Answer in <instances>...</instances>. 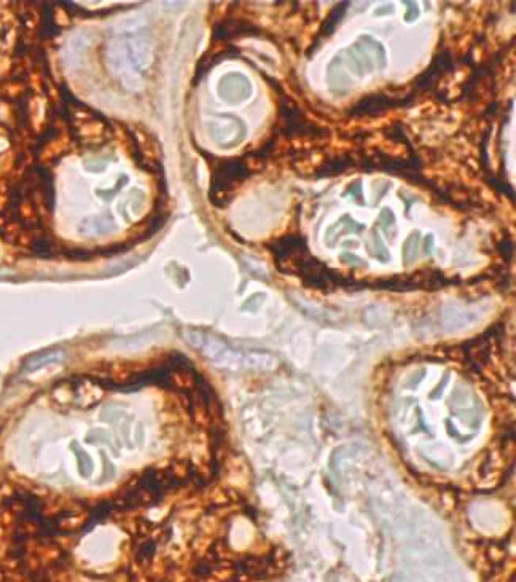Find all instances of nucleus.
Masks as SVG:
<instances>
[{
	"label": "nucleus",
	"mask_w": 516,
	"mask_h": 582,
	"mask_svg": "<svg viewBox=\"0 0 516 582\" xmlns=\"http://www.w3.org/2000/svg\"><path fill=\"white\" fill-rule=\"evenodd\" d=\"M249 176V168L242 159H224L217 164L212 179V190H210L212 203L219 204V200L228 198L231 190Z\"/></svg>",
	"instance_id": "obj_1"
},
{
	"label": "nucleus",
	"mask_w": 516,
	"mask_h": 582,
	"mask_svg": "<svg viewBox=\"0 0 516 582\" xmlns=\"http://www.w3.org/2000/svg\"><path fill=\"white\" fill-rule=\"evenodd\" d=\"M279 113L282 133L287 137H322V135H327L322 128L306 120L300 109L284 95L279 97Z\"/></svg>",
	"instance_id": "obj_2"
},
{
	"label": "nucleus",
	"mask_w": 516,
	"mask_h": 582,
	"mask_svg": "<svg viewBox=\"0 0 516 582\" xmlns=\"http://www.w3.org/2000/svg\"><path fill=\"white\" fill-rule=\"evenodd\" d=\"M59 386L54 389V399L61 404H69L72 407H79V409H90L96 405L102 398V389L96 383H91L90 380L75 381L72 385Z\"/></svg>",
	"instance_id": "obj_3"
},
{
	"label": "nucleus",
	"mask_w": 516,
	"mask_h": 582,
	"mask_svg": "<svg viewBox=\"0 0 516 582\" xmlns=\"http://www.w3.org/2000/svg\"><path fill=\"white\" fill-rule=\"evenodd\" d=\"M411 101H413V95L406 96L405 99H401V101H397L395 97H387V96H381V95L365 96L364 99H360L357 104L353 107V110H350V115H353V117L379 115V113L389 110V109H392V107L408 106Z\"/></svg>",
	"instance_id": "obj_4"
},
{
	"label": "nucleus",
	"mask_w": 516,
	"mask_h": 582,
	"mask_svg": "<svg viewBox=\"0 0 516 582\" xmlns=\"http://www.w3.org/2000/svg\"><path fill=\"white\" fill-rule=\"evenodd\" d=\"M454 69L453 56L450 51H441L440 55L435 56L432 64L427 68L416 80V91H429L435 88L437 81L440 80L441 75L446 72H451Z\"/></svg>",
	"instance_id": "obj_5"
},
{
	"label": "nucleus",
	"mask_w": 516,
	"mask_h": 582,
	"mask_svg": "<svg viewBox=\"0 0 516 582\" xmlns=\"http://www.w3.org/2000/svg\"><path fill=\"white\" fill-rule=\"evenodd\" d=\"M268 247H270V251L276 257V262H279V264L288 260L295 264L301 257L308 255L306 240L303 236H284V238L276 240L275 243L268 244Z\"/></svg>",
	"instance_id": "obj_6"
},
{
	"label": "nucleus",
	"mask_w": 516,
	"mask_h": 582,
	"mask_svg": "<svg viewBox=\"0 0 516 582\" xmlns=\"http://www.w3.org/2000/svg\"><path fill=\"white\" fill-rule=\"evenodd\" d=\"M355 159L350 153H343V155L333 157L324 162L321 166L317 168L316 177H327V176H338V174L344 173L346 169L354 166Z\"/></svg>",
	"instance_id": "obj_7"
},
{
	"label": "nucleus",
	"mask_w": 516,
	"mask_h": 582,
	"mask_svg": "<svg viewBox=\"0 0 516 582\" xmlns=\"http://www.w3.org/2000/svg\"><path fill=\"white\" fill-rule=\"evenodd\" d=\"M115 229V224H113L112 217L102 214V215H95V217H88L86 220L80 224L79 230L81 235L86 236H97V235H106L108 231Z\"/></svg>",
	"instance_id": "obj_8"
},
{
	"label": "nucleus",
	"mask_w": 516,
	"mask_h": 582,
	"mask_svg": "<svg viewBox=\"0 0 516 582\" xmlns=\"http://www.w3.org/2000/svg\"><path fill=\"white\" fill-rule=\"evenodd\" d=\"M64 359V351L61 349H50V351H42L30 356L24 362V370L26 372H35V370L45 367V365L59 362V360Z\"/></svg>",
	"instance_id": "obj_9"
},
{
	"label": "nucleus",
	"mask_w": 516,
	"mask_h": 582,
	"mask_svg": "<svg viewBox=\"0 0 516 582\" xmlns=\"http://www.w3.org/2000/svg\"><path fill=\"white\" fill-rule=\"evenodd\" d=\"M255 30H258L255 26L246 24L244 21H226V23H221V24L217 26L215 39L225 40V39L236 37V35L255 32Z\"/></svg>",
	"instance_id": "obj_10"
},
{
	"label": "nucleus",
	"mask_w": 516,
	"mask_h": 582,
	"mask_svg": "<svg viewBox=\"0 0 516 582\" xmlns=\"http://www.w3.org/2000/svg\"><path fill=\"white\" fill-rule=\"evenodd\" d=\"M348 5L349 3H339V5H337V7L333 8V12L330 13V17L327 18V21H325L324 26H322L321 32H319V40L328 37V35H332L333 30L337 29L338 23L341 21V18H343V14L346 13V7H348ZM319 40H317V43H319Z\"/></svg>",
	"instance_id": "obj_11"
},
{
	"label": "nucleus",
	"mask_w": 516,
	"mask_h": 582,
	"mask_svg": "<svg viewBox=\"0 0 516 582\" xmlns=\"http://www.w3.org/2000/svg\"><path fill=\"white\" fill-rule=\"evenodd\" d=\"M72 450H74L75 456H77V461H79V471L83 477H90L92 474V461L90 455L85 450H81V447L79 444H74L72 445Z\"/></svg>",
	"instance_id": "obj_12"
},
{
	"label": "nucleus",
	"mask_w": 516,
	"mask_h": 582,
	"mask_svg": "<svg viewBox=\"0 0 516 582\" xmlns=\"http://www.w3.org/2000/svg\"><path fill=\"white\" fill-rule=\"evenodd\" d=\"M417 244H419V231H415L411 233L408 238H406L404 244V259L405 264H413L417 257Z\"/></svg>",
	"instance_id": "obj_13"
},
{
	"label": "nucleus",
	"mask_w": 516,
	"mask_h": 582,
	"mask_svg": "<svg viewBox=\"0 0 516 582\" xmlns=\"http://www.w3.org/2000/svg\"><path fill=\"white\" fill-rule=\"evenodd\" d=\"M379 224L381 229H383L386 233H390V226L395 225V217L389 208H384L379 213Z\"/></svg>",
	"instance_id": "obj_14"
},
{
	"label": "nucleus",
	"mask_w": 516,
	"mask_h": 582,
	"mask_svg": "<svg viewBox=\"0 0 516 582\" xmlns=\"http://www.w3.org/2000/svg\"><path fill=\"white\" fill-rule=\"evenodd\" d=\"M499 249H500V254L504 255L505 260L512 259V255H513V241H512V238H510V236H505V238L500 241Z\"/></svg>",
	"instance_id": "obj_15"
},
{
	"label": "nucleus",
	"mask_w": 516,
	"mask_h": 582,
	"mask_svg": "<svg viewBox=\"0 0 516 582\" xmlns=\"http://www.w3.org/2000/svg\"><path fill=\"white\" fill-rule=\"evenodd\" d=\"M34 249H35V252H37V254H50V251H51V246H50V243H48V240H45V238H39L37 241H35V244H34Z\"/></svg>",
	"instance_id": "obj_16"
},
{
	"label": "nucleus",
	"mask_w": 516,
	"mask_h": 582,
	"mask_svg": "<svg viewBox=\"0 0 516 582\" xmlns=\"http://www.w3.org/2000/svg\"><path fill=\"white\" fill-rule=\"evenodd\" d=\"M408 7H411V8H408V12H406L405 19H406V21H413V19L417 18V8H416V5L411 3V2H408Z\"/></svg>",
	"instance_id": "obj_17"
},
{
	"label": "nucleus",
	"mask_w": 516,
	"mask_h": 582,
	"mask_svg": "<svg viewBox=\"0 0 516 582\" xmlns=\"http://www.w3.org/2000/svg\"><path fill=\"white\" fill-rule=\"evenodd\" d=\"M432 246H433V236L432 235L426 236V244H424V252H426V254H429V247L432 249Z\"/></svg>",
	"instance_id": "obj_18"
}]
</instances>
